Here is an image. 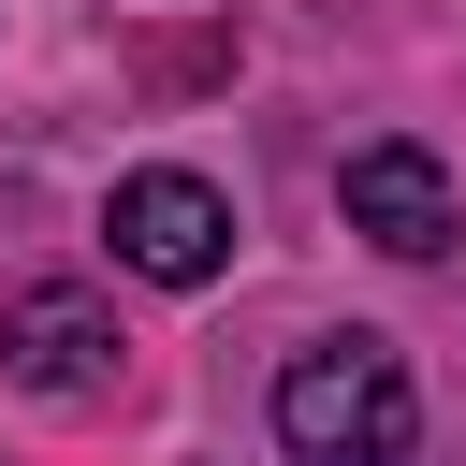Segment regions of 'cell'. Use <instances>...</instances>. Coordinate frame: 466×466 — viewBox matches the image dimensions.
I'll return each mask as SVG.
<instances>
[{"mask_svg":"<svg viewBox=\"0 0 466 466\" xmlns=\"http://www.w3.org/2000/svg\"><path fill=\"white\" fill-rule=\"evenodd\" d=\"M277 451L291 466H408L422 451V393H408L393 335H306L277 364Z\"/></svg>","mask_w":466,"mask_h":466,"instance_id":"1","label":"cell"},{"mask_svg":"<svg viewBox=\"0 0 466 466\" xmlns=\"http://www.w3.org/2000/svg\"><path fill=\"white\" fill-rule=\"evenodd\" d=\"M116 306L102 291H73V277H15L0 291V379L15 393H44V408H102L116 393Z\"/></svg>","mask_w":466,"mask_h":466,"instance_id":"2","label":"cell"},{"mask_svg":"<svg viewBox=\"0 0 466 466\" xmlns=\"http://www.w3.org/2000/svg\"><path fill=\"white\" fill-rule=\"evenodd\" d=\"M102 233H116V262H131V277H160V291H204V277L233 262V189H218V175H175V160H146V175H116Z\"/></svg>","mask_w":466,"mask_h":466,"instance_id":"3","label":"cell"},{"mask_svg":"<svg viewBox=\"0 0 466 466\" xmlns=\"http://www.w3.org/2000/svg\"><path fill=\"white\" fill-rule=\"evenodd\" d=\"M335 204H350V233H364V248H393V262H437V248L466 233V218H451V175H437V146H350Z\"/></svg>","mask_w":466,"mask_h":466,"instance_id":"4","label":"cell"}]
</instances>
